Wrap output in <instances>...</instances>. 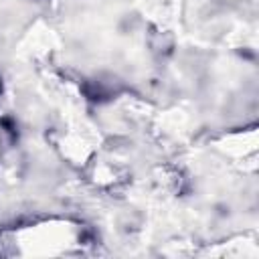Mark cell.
Instances as JSON below:
<instances>
[{"label":"cell","mask_w":259,"mask_h":259,"mask_svg":"<svg viewBox=\"0 0 259 259\" xmlns=\"http://www.w3.org/2000/svg\"><path fill=\"white\" fill-rule=\"evenodd\" d=\"M0 91H2V83H0Z\"/></svg>","instance_id":"obj_1"}]
</instances>
